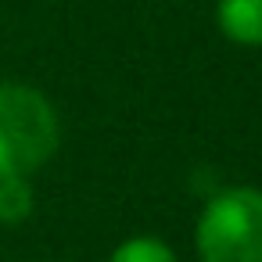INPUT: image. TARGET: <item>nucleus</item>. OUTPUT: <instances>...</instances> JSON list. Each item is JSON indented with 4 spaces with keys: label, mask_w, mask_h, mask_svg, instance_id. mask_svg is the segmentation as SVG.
<instances>
[{
    "label": "nucleus",
    "mask_w": 262,
    "mask_h": 262,
    "mask_svg": "<svg viewBox=\"0 0 262 262\" xmlns=\"http://www.w3.org/2000/svg\"><path fill=\"white\" fill-rule=\"evenodd\" d=\"M58 147L51 101L22 83H0V176H29Z\"/></svg>",
    "instance_id": "f257e3e1"
},
{
    "label": "nucleus",
    "mask_w": 262,
    "mask_h": 262,
    "mask_svg": "<svg viewBox=\"0 0 262 262\" xmlns=\"http://www.w3.org/2000/svg\"><path fill=\"white\" fill-rule=\"evenodd\" d=\"M201 262H262V194L233 187L215 194L198 223Z\"/></svg>",
    "instance_id": "f03ea898"
},
{
    "label": "nucleus",
    "mask_w": 262,
    "mask_h": 262,
    "mask_svg": "<svg viewBox=\"0 0 262 262\" xmlns=\"http://www.w3.org/2000/svg\"><path fill=\"white\" fill-rule=\"evenodd\" d=\"M215 22L226 40L241 47H262V0H219Z\"/></svg>",
    "instance_id": "7ed1b4c3"
},
{
    "label": "nucleus",
    "mask_w": 262,
    "mask_h": 262,
    "mask_svg": "<svg viewBox=\"0 0 262 262\" xmlns=\"http://www.w3.org/2000/svg\"><path fill=\"white\" fill-rule=\"evenodd\" d=\"M33 212V190L26 176H0V223H22Z\"/></svg>",
    "instance_id": "20e7f679"
},
{
    "label": "nucleus",
    "mask_w": 262,
    "mask_h": 262,
    "mask_svg": "<svg viewBox=\"0 0 262 262\" xmlns=\"http://www.w3.org/2000/svg\"><path fill=\"white\" fill-rule=\"evenodd\" d=\"M112 262H176V258H172V251L162 241H155V237H133V241H126V244L115 248Z\"/></svg>",
    "instance_id": "39448f33"
}]
</instances>
